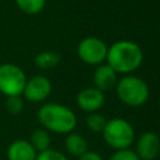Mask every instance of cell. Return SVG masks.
Segmentation results:
<instances>
[{
    "label": "cell",
    "instance_id": "cell-15",
    "mask_svg": "<svg viewBox=\"0 0 160 160\" xmlns=\"http://www.w3.org/2000/svg\"><path fill=\"white\" fill-rule=\"evenodd\" d=\"M19 10L26 15H36L45 8L46 0H15Z\"/></svg>",
    "mask_w": 160,
    "mask_h": 160
},
{
    "label": "cell",
    "instance_id": "cell-2",
    "mask_svg": "<svg viewBox=\"0 0 160 160\" xmlns=\"http://www.w3.org/2000/svg\"><path fill=\"white\" fill-rule=\"evenodd\" d=\"M38 120L42 129L49 132L66 135L76 128L75 112L66 105L59 102H45L38 111Z\"/></svg>",
    "mask_w": 160,
    "mask_h": 160
},
{
    "label": "cell",
    "instance_id": "cell-14",
    "mask_svg": "<svg viewBox=\"0 0 160 160\" xmlns=\"http://www.w3.org/2000/svg\"><path fill=\"white\" fill-rule=\"evenodd\" d=\"M29 141L32 145V148L36 150V152H41L44 150L50 149L51 138H50L49 131L41 128V129H36L31 132Z\"/></svg>",
    "mask_w": 160,
    "mask_h": 160
},
{
    "label": "cell",
    "instance_id": "cell-17",
    "mask_svg": "<svg viewBox=\"0 0 160 160\" xmlns=\"http://www.w3.org/2000/svg\"><path fill=\"white\" fill-rule=\"evenodd\" d=\"M5 108L12 115L20 114L22 111V109H24V98L21 95L8 96L6 98V101H5Z\"/></svg>",
    "mask_w": 160,
    "mask_h": 160
},
{
    "label": "cell",
    "instance_id": "cell-18",
    "mask_svg": "<svg viewBox=\"0 0 160 160\" xmlns=\"http://www.w3.org/2000/svg\"><path fill=\"white\" fill-rule=\"evenodd\" d=\"M35 160H69V159L61 151L50 148L48 150H44L41 152H38Z\"/></svg>",
    "mask_w": 160,
    "mask_h": 160
},
{
    "label": "cell",
    "instance_id": "cell-19",
    "mask_svg": "<svg viewBox=\"0 0 160 160\" xmlns=\"http://www.w3.org/2000/svg\"><path fill=\"white\" fill-rule=\"evenodd\" d=\"M109 160H140V158L136 155L134 150L129 148V149L115 150L112 155L109 158Z\"/></svg>",
    "mask_w": 160,
    "mask_h": 160
},
{
    "label": "cell",
    "instance_id": "cell-7",
    "mask_svg": "<svg viewBox=\"0 0 160 160\" xmlns=\"http://www.w3.org/2000/svg\"><path fill=\"white\" fill-rule=\"evenodd\" d=\"M52 85L48 76L35 75L26 80L21 96L30 102H42L51 94Z\"/></svg>",
    "mask_w": 160,
    "mask_h": 160
},
{
    "label": "cell",
    "instance_id": "cell-20",
    "mask_svg": "<svg viewBox=\"0 0 160 160\" xmlns=\"http://www.w3.org/2000/svg\"><path fill=\"white\" fill-rule=\"evenodd\" d=\"M78 160H104V159L101 158L100 154H98L95 151H86L84 155L79 156Z\"/></svg>",
    "mask_w": 160,
    "mask_h": 160
},
{
    "label": "cell",
    "instance_id": "cell-11",
    "mask_svg": "<svg viewBox=\"0 0 160 160\" xmlns=\"http://www.w3.org/2000/svg\"><path fill=\"white\" fill-rule=\"evenodd\" d=\"M36 155L38 152L32 148L30 141L24 139L14 140L6 150L8 160H35Z\"/></svg>",
    "mask_w": 160,
    "mask_h": 160
},
{
    "label": "cell",
    "instance_id": "cell-5",
    "mask_svg": "<svg viewBox=\"0 0 160 160\" xmlns=\"http://www.w3.org/2000/svg\"><path fill=\"white\" fill-rule=\"evenodd\" d=\"M26 80V74L20 66L12 62L0 64V92L4 96L21 95Z\"/></svg>",
    "mask_w": 160,
    "mask_h": 160
},
{
    "label": "cell",
    "instance_id": "cell-3",
    "mask_svg": "<svg viewBox=\"0 0 160 160\" xmlns=\"http://www.w3.org/2000/svg\"><path fill=\"white\" fill-rule=\"evenodd\" d=\"M115 91L119 100L131 108L144 105L150 96V89L146 81L131 74L124 75L120 80H118Z\"/></svg>",
    "mask_w": 160,
    "mask_h": 160
},
{
    "label": "cell",
    "instance_id": "cell-12",
    "mask_svg": "<svg viewBox=\"0 0 160 160\" xmlns=\"http://www.w3.org/2000/svg\"><path fill=\"white\" fill-rule=\"evenodd\" d=\"M64 146H65L66 152L75 158H79L84 155L86 151H89V145H88L85 136H82L79 132H74V131L66 134Z\"/></svg>",
    "mask_w": 160,
    "mask_h": 160
},
{
    "label": "cell",
    "instance_id": "cell-8",
    "mask_svg": "<svg viewBox=\"0 0 160 160\" xmlns=\"http://www.w3.org/2000/svg\"><path fill=\"white\" fill-rule=\"evenodd\" d=\"M136 155L140 160H155L160 152V138L154 131H145L138 139L135 144Z\"/></svg>",
    "mask_w": 160,
    "mask_h": 160
},
{
    "label": "cell",
    "instance_id": "cell-13",
    "mask_svg": "<svg viewBox=\"0 0 160 160\" xmlns=\"http://www.w3.org/2000/svg\"><path fill=\"white\" fill-rule=\"evenodd\" d=\"M60 60H61V58L58 52L51 51V50H44V51H40L35 56L34 62L39 69L49 70V69H52V68L58 66Z\"/></svg>",
    "mask_w": 160,
    "mask_h": 160
},
{
    "label": "cell",
    "instance_id": "cell-4",
    "mask_svg": "<svg viewBox=\"0 0 160 160\" xmlns=\"http://www.w3.org/2000/svg\"><path fill=\"white\" fill-rule=\"evenodd\" d=\"M101 134L105 142L114 150L129 149L135 141V130L124 118H112L108 120Z\"/></svg>",
    "mask_w": 160,
    "mask_h": 160
},
{
    "label": "cell",
    "instance_id": "cell-6",
    "mask_svg": "<svg viewBox=\"0 0 160 160\" xmlns=\"http://www.w3.org/2000/svg\"><path fill=\"white\" fill-rule=\"evenodd\" d=\"M76 52L84 64L98 66L106 61L108 45L100 38L88 36L78 44Z\"/></svg>",
    "mask_w": 160,
    "mask_h": 160
},
{
    "label": "cell",
    "instance_id": "cell-9",
    "mask_svg": "<svg viewBox=\"0 0 160 160\" xmlns=\"http://www.w3.org/2000/svg\"><path fill=\"white\" fill-rule=\"evenodd\" d=\"M76 104L85 112H95L104 106L105 94L94 86L84 88L76 95Z\"/></svg>",
    "mask_w": 160,
    "mask_h": 160
},
{
    "label": "cell",
    "instance_id": "cell-1",
    "mask_svg": "<svg viewBox=\"0 0 160 160\" xmlns=\"http://www.w3.org/2000/svg\"><path fill=\"white\" fill-rule=\"evenodd\" d=\"M144 60V52L139 44L131 40H119L108 46L106 64L118 74L129 75L136 71Z\"/></svg>",
    "mask_w": 160,
    "mask_h": 160
},
{
    "label": "cell",
    "instance_id": "cell-16",
    "mask_svg": "<svg viewBox=\"0 0 160 160\" xmlns=\"http://www.w3.org/2000/svg\"><path fill=\"white\" fill-rule=\"evenodd\" d=\"M85 122H86V126H88V129L90 131H92L95 134H101L104 128H105V125H106V122H108V120H106V118L104 115H101L100 112L95 111V112H90L86 116Z\"/></svg>",
    "mask_w": 160,
    "mask_h": 160
},
{
    "label": "cell",
    "instance_id": "cell-10",
    "mask_svg": "<svg viewBox=\"0 0 160 160\" xmlns=\"http://www.w3.org/2000/svg\"><path fill=\"white\" fill-rule=\"evenodd\" d=\"M118 75L119 74L111 66H109L106 62L98 65L94 71V75H92L94 88L102 91L104 94L106 91L115 89L116 82H118Z\"/></svg>",
    "mask_w": 160,
    "mask_h": 160
}]
</instances>
